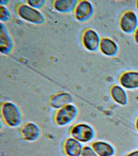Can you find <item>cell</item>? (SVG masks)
<instances>
[{
    "label": "cell",
    "mask_w": 138,
    "mask_h": 156,
    "mask_svg": "<svg viewBox=\"0 0 138 156\" xmlns=\"http://www.w3.org/2000/svg\"><path fill=\"white\" fill-rule=\"evenodd\" d=\"M119 25L121 30L126 34L134 33L138 26V17L135 12L126 11L120 17Z\"/></svg>",
    "instance_id": "cell-4"
},
{
    "label": "cell",
    "mask_w": 138,
    "mask_h": 156,
    "mask_svg": "<svg viewBox=\"0 0 138 156\" xmlns=\"http://www.w3.org/2000/svg\"><path fill=\"white\" fill-rule=\"evenodd\" d=\"M78 114V109L74 105L70 104L59 108L56 113L54 120L60 126H65L70 124Z\"/></svg>",
    "instance_id": "cell-3"
},
{
    "label": "cell",
    "mask_w": 138,
    "mask_h": 156,
    "mask_svg": "<svg viewBox=\"0 0 138 156\" xmlns=\"http://www.w3.org/2000/svg\"><path fill=\"white\" fill-rule=\"evenodd\" d=\"M99 50L105 56L113 57L118 52L119 47L114 40L110 38L103 37L100 40Z\"/></svg>",
    "instance_id": "cell-7"
},
{
    "label": "cell",
    "mask_w": 138,
    "mask_h": 156,
    "mask_svg": "<svg viewBox=\"0 0 138 156\" xmlns=\"http://www.w3.org/2000/svg\"><path fill=\"white\" fill-rule=\"evenodd\" d=\"M70 134L71 137L82 143H86L94 138L95 131L93 127L89 124L79 123L71 128Z\"/></svg>",
    "instance_id": "cell-2"
},
{
    "label": "cell",
    "mask_w": 138,
    "mask_h": 156,
    "mask_svg": "<svg viewBox=\"0 0 138 156\" xmlns=\"http://www.w3.org/2000/svg\"><path fill=\"white\" fill-rule=\"evenodd\" d=\"M83 147L82 143L72 137L66 139L64 144L65 153L68 156H81Z\"/></svg>",
    "instance_id": "cell-8"
},
{
    "label": "cell",
    "mask_w": 138,
    "mask_h": 156,
    "mask_svg": "<svg viewBox=\"0 0 138 156\" xmlns=\"http://www.w3.org/2000/svg\"><path fill=\"white\" fill-rule=\"evenodd\" d=\"M1 114L3 121L9 126L16 127L22 121V116L19 107L15 103L7 101L1 107Z\"/></svg>",
    "instance_id": "cell-1"
},
{
    "label": "cell",
    "mask_w": 138,
    "mask_h": 156,
    "mask_svg": "<svg viewBox=\"0 0 138 156\" xmlns=\"http://www.w3.org/2000/svg\"><path fill=\"white\" fill-rule=\"evenodd\" d=\"M119 81L120 85L125 89H138V71L130 70L125 72L121 74Z\"/></svg>",
    "instance_id": "cell-6"
},
{
    "label": "cell",
    "mask_w": 138,
    "mask_h": 156,
    "mask_svg": "<svg viewBox=\"0 0 138 156\" xmlns=\"http://www.w3.org/2000/svg\"><path fill=\"white\" fill-rule=\"evenodd\" d=\"M72 101V97L71 95L67 93H62L53 96L50 100V104L53 108L59 109L70 104Z\"/></svg>",
    "instance_id": "cell-13"
},
{
    "label": "cell",
    "mask_w": 138,
    "mask_h": 156,
    "mask_svg": "<svg viewBox=\"0 0 138 156\" xmlns=\"http://www.w3.org/2000/svg\"><path fill=\"white\" fill-rule=\"evenodd\" d=\"M81 156H99L91 146H87L83 147Z\"/></svg>",
    "instance_id": "cell-16"
},
{
    "label": "cell",
    "mask_w": 138,
    "mask_h": 156,
    "mask_svg": "<svg viewBox=\"0 0 138 156\" xmlns=\"http://www.w3.org/2000/svg\"><path fill=\"white\" fill-rule=\"evenodd\" d=\"M101 38L96 31L88 29L83 33L82 41L83 45L88 51L95 52L99 49Z\"/></svg>",
    "instance_id": "cell-5"
},
{
    "label": "cell",
    "mask_w": 138,
    "mask_h": 156,
    "mask_svg": "<svg viewBox=\"0 0 138 156\" xmlns=\"http://www.w3.org/2000/svg\"><path fill=\"white\" fill-rule=\"evenodd\" d=\"M91 146L99 156H113L115 153L113 146L105 141H94L92 144Z\"/></svg>",
    "instance_id": "cell-12"
},
{
    "label": "cell",
    "mask_w": 138,
    "mask_h": 156,
    "mask_svg": "<svg viewBox=\"0 0 138 156\" xmlns=\"http://www.w3.org/2000/svg\"><path fill=\"white\" fill-rule=\"evenodd\" d=\"M111 97L118 104L124 106L128 103V95L124 88L120 85H115L111 87L110 90Z\"/></svg>",
    "instance_id": "cell-11"
},
{
    "label": "cell",
    "mask_w": 138,
    "mask_h": 156,
    "mask_svg": "<svg viewBox=\"0 0 138 156\" xmlns=\"http://www.w3.org/2000/svg\"><path fill=\"white\" fill-rule=\"evenodd\" d=\"M72 1H59L56 4V7L59 10H69L72 7L73 3Z\"/></svg>",
    "instance_id": "cell-15"
},
{
    "label": "cell",
    "mask_w": 138,
    "mask_h": 156,
    "mask_svg": "<svg viewBox=\"0 0 138 156\" xmlns=\"http://www.w3.org/2000/svg\"><path fill=\"white\" fill-rule=\"evenodd\" d=\"M126 156H138V150L133 151Z\"/></svg>",
    "instance_id": "cell-18"
},
{
    "label": "cell",
    "mask_w": 138,
    "mask_h": 156,
    "mask_svg": "<svg viewBox=\"0 0 138 156\" xmlns=\"http://www.w3.org/2000/svg\"><path fill=\"white\" fill-rule=\"evenodd\" d=\"M133 36H134V41L136 44H138V26L133 33Z\"/></svg>",
    "instance_id": "cell-17"
},
{
    "label": "cell",
    "mask_w": 138,
    "mask_h": 156,
    "mask_svg": "<svg viewBox=\"0 0 138 156\" xmlns=\"http://www.w3.org/2000/svg\"><path fill=\"white\" fill-rule=\"evenodd\" d=\"M21 135L26 141H33L37 140L40 135V129L37 124L33 122H28L22 128Z\"/></svg>",
    "instance_id": "cell-10"
},
{
    "label": "cell",
    "mask_w": 138,
    "mask_h": 156,
    "mask_svg": "<svg viewBox=\"0 0 138 156\" xmlns=\"http://www.w3.org/2000/svg\"><path fill=\"white\" fill-rule=\"evenodd\" d=\"M135 126L136 129V130L138 131V117H137L136 120Z\"/></svg>",
    "instance_id": "cell-19"
},
{
    "label": "cell",
    "mask_w": 138,
    "mask_h": 156,
    "mask_svg": "<svg viewBox=\"0 0 138 156\" xmlns=\"http://www.w3.org/2000/svg\"><path fill=\"white\" fill-rule=\"evenodd\" d=\"M136 8V10L138 13V0L136 1L135 3Z\"/></svg>",
    "instance_id": "cell-20"
},
{
    "label": "cell",
    "mask_w": 138,
    "mask_h": 156,
    "mask_svg": "<svg viewBox=\"0 0 138 156\" xmlns=\"http://www.w3.org/2000/svg\"><path fill=\"white\" fill-rule=\"evenodd\" d=\"M20 14L27 20H31L32 22H39L41 20V16L39 12L32 9L28 6H23L20 8Z\"/></svg>",
    "instance_id": "cell-14"
},
{
    "label": "cell",
    "mask_w": 138,
    "mask_h": 156,
    "mask_svg": "<svg viewBox=\"0 0 138 156\" xmlns=\"http://www.w3.org/2000/svg\"><path fill=\"white\" fill-rule=\"evenodd\" d=\"M94 7L90 2L88 1H81L76 8V17L79 20L86 21L93 15Z\"/></svg>",
    "instance_id": "cell-9"
}]
</instances>
